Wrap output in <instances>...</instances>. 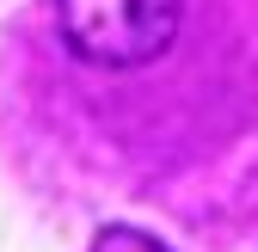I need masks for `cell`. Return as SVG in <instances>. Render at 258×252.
<instances>
[{
  "label": "cell",
  "mask_w": 258,
  "mask_h": 252,
  "mask_svg": "<svg viewBox=\"0 0 258 252\" xmlns=\"http://www.w3.org/2000/svg\"><path fill=\"white\" fill-rule=\"evenodd\" d=\"M184 0H55V31L92 68H148L178 37Z\"/></svg>",
  "instance_id": "cell-1"
},
{
  "label": "cell",
  "mask_w": 258,
  "mask_h": 252,
  "mask_svg": "<svg viewBox=\"0 0 258 252\" xmlns=\"http://www.w3.org/2000/svg\"><path fill=\"white\" fill-rule=\"evenodd\" d=\"M86 252H172L166 240H154V234H142V228H99V234H92V246Z\"/></svg>",
  "instance_id": "cell-2"
}]
</instances>
